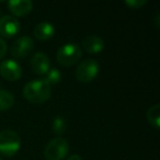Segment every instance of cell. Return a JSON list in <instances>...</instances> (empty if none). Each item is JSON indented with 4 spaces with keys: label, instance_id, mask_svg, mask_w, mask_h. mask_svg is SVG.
<instances>
[{
    "label": "cell",
    "instance_id": "6da1fadb",
    "mask_svg": "<svg viewBox=\"0 0 160 160\" xmlns=\"http://www.w3.org/2000/svg\"><path fill=\"white\" fill-rule=\"evenodd\" d=\"M52 93L51 85L45 81V79H38L30 81L23 88V97L31 103L46 102Z\"/></svg>",
    "mask_w": 160,
    "mask_h": 160
},
{
    "label": "cell",
    "instance_id": "7a4b0ae2",
    "mask_svg": "<svg viewBox=\"0 0 160 160\" xmlns=\"http://www.w3.org/2000/svg\"><path fill=\"white\" fill-rule=\"evenodd\" d=\"M21 147V138L12 129L0 132V153L6 157H12Z\"/></svg>",
    "mask_w": 160,
    "mask_h": 160
},
{
    "label": "cell",
    "instance_id": "3957f363",
    "mask_svg": "<svg viewBox=\"0 0 160 160\" xmlns=\"http://www.w3.org/2000/svg\"><path fill=\"white\" fill-rule=\"evenodd\" d=\"M81 56H82V53H81V48L79 45H77L76 43H67L59 47L56 58L59 65L69 67L79 62Z\"/></svg>",
    "mask_w": 160,
    "mask_h": 160
},
{
    "label": "cell",
    "instance_id": "277c9868",
    "mask_svg": "<svg viewBox=\"0 0 160 160\" xmlns=\"http://www.w3.org/2000/svg\"><path fill=\"white\" fill-rule=\"evenodd\" d=\"M69 151V145L66 139L56 137L51 139L44 149V156L47 160H62Z\"/></svg>",
    "mask_w": 160,
    "mask_h": 160
},
{
    "label": "cell",
    "instance_id": "5b68a950",
    "mask_svg": "<svg viewBox=\"0 0 160 160\" xmlns=\"http://www.w3.org/2000/svg\"><path fill=\"white\" fill-rule=\"evenodd\" d=\"M99 72V64L94 59H86L78 65L76 78L81 82H90Z\"/></svg>",
    "mask_w": 160,
    "mask_h": 160
},
{
    "label": "cell",
    "instance_id": "8992f818",
    "mask_svg": "<svg viewBox=\"0 0 160 160\" xmlns=\"http://www.w3.org/2000/svg\"><path fill=\"white\" fill-rule=\"evenodd\" d=\"M34 48V41L30 36H20L11 46V54L16 59L25 58Z\"/></svg>",
    "mask_w": 160,
    "mask_h": 160
},
{
    "label": "cell",
    "instance_id": "52a82bcc",
    "mask_svg": "<svg viewBox=\"0 0 160 160\" xmlns=\"http://www.w3.org/2000/svg\"><path fill=\"white\" fill-rule=\"evenodd\" d=\"M0 75L6 80L17 81L22 76V69L14 59H6L0 64Z\"/></svg>",
    "mask_w": 160,
    "mask_h": 160
},
{
    "label": "cell",
    "instance_id": "ba28073f",
    "mask_svg": "<svg viewBox=\"0 0 160 160\" xmlns=\"http://www.w3.org/2000/svg\"><path fill=\"white\" fill-rule=\"evenodd\" d=\"M20 32V22L13 16L0 18V34L5 38H12Z\"/></svg>",
    "mask_w": 160,
    "mask_h": 160
},
{
    "label": "cell",
    "instance_id": "9c48e42d",
    "mask_svg": "<svg viewBox=\"0 0 160 160\" xmlns=\"http://www.w3.org/2000/svg\"><path fill=\"white\" fill-rule=\"evenodd\" d=\"M30 67L33 70V72L38 75H46L47 71L51 68V62H49L48 56L45 55L43 52H38L31 58Z\"/></svg>",
    "mask_w": 160,
    "mask_h": 160
},
{
    "label": "cell",
    "instance_id": "30bf717a",
    "mask_svg": "<svg viewBox=\"0 0 160 160\" xmlns=\"http://www.w3.org/2000/svg\"><path fill=\"white\" fill-rule=\"evenodd\" d=\"M8 8L16 17H25L32 11L33 3L30 0H11L8 2Z\"/></svg>",
    "mask_w": 160,
    "mask_h": 160
},
{
    "label": "cell",
    "instance_id": "8fae6325",
    "mask_svg": "<svg viewBox=\"0 0 160 160\" xmlns=\"http://www.w3.org/2000/svg\"><path fill=\"white\" fill-rule=\"evenodd\" d=\"M82 46L90 54H98L104 48V41L98 35H89L82 41Z\"/></svg>",
    "mask_w": 160,
    "mask_h": 160
},
{
    "label": "cell",
    "instance_id": "7c38bea8",
    "mask_svg": "<svg viewBox=\"0 0 160 160\" xmlns=\"http://www.w3.org/2000/svg\"><path fill=\"white\" fill-rule=\"evenodd\" d=\"M34 36L40 41H47L55 34V28L49 22H41L35 27L33 31Z\"/></svg>",
    "mask_w": 160,
    "mask_h": 160
},
{
    "label": "cell",
    "instance_id": "4fadbf2b",
    "mask_svg": "<svg viewBox=\"0 0 160 160\" xmlns=\"http://www.w3.org/2000/svg\"><path fill=\"white\" fill-rule=\"evenodd\" d=\"M14 104V96L7 90L0 89V111H7Z\"/></svg>",
    "mask_w": 160,
    "mask_h": 160
},
{
    "label": "cell",
    "instance_id": "5bb4252c",
    "mask_svg": "<svg viewBox=\"0 0 160 160\" xmlns=\"http://www.w3.org/2000/svg\"><path fill=\"white\" fill-rule=\"evenodd\" d=\"M147 120L148 122L156 128H159L160 127V105L155 104L152 107H150L147 111Z\"/></svg>",
    "mask_w": 160,
    "mask_h": 160
},
{
    "label": "cell",
    "instance_id": "9a60e30c",
    "mask_svg": "<svg viewBox=\"0 0 160 160\" xmlns=\"http://www.w3.org/2000/svg\"><path fill=\"white\" fill-rule=\"evenodd\" d=\"M52 128H53V132L56 134V135H62L67 129V125H66L65 118H62V116H56V118L53 120Z\"/></svg>",
    "mask_w": 160,
    "mask_h": 160
},
{
    "label": "cell",
    "instance_id": "2e32d148",
    "mask_svg": "<svg viewBox=\"0 0 160 160\" xmlns=\"http://www.w3.org/2000/svg\"><path fill=\"white\" fill-rule=\"evenodd\" d=\"M62 79V73L58 69L56 68H52L47 71L46 73V78H45V81L49 85H56Z\"/></svg>",
    "mask_w": 160,
    "mask_h": 160
},
{
    "label": "cell",
    "instance_id": "e0dca14e",
    "mask_svg": "<svg viewBox=\"0 0 160 160\" xmlns=\"http://www.w3.org/2000/svg\"><path fill=\"white\" fill-rule=\"evenodd\" d=\"M127 6H128L131 9H139L140 7H144L147 3L146 0H127L125 1Z\"/></svg>",
    "mask_w": 160,
    "mask_h": 160
},
{
    "label": "cell",
    "instance_id": "ac0fdd59",
    "mask_svg": "<svg viewBox=\"0 0 160 160\" xmlns=\"http://www.w3.org/2000/svg\"><path fill=\"white\" fill-rule=\"evenodd\" d=\"M7 49H8V46H7L6 41L3 40L2 38H0V59L2 57H5L6 53H7Z\"/></svg>",
    "mask_w": 160,
    "mask_h": 160
},
{
    "label": "cell",
    "instance_id": "d6986e66",
    "mask_svg": "<svg viewBox=\"0 0 160 160\" xmlns=\"http://www.w3.org/2000/svg\"><path fill=\"white\" fill-rule=\"evenodd\" d=\"M67 160H82V158L79 155H71L69 158H67Z\"/></svg>",
    "mask_w": 160,
    "mask_h": 160
},
{
    "label": "cell",
    "instance_id": "ffe728a7",
    "mask_svg": "<svg viewBox=\"0 0 160 160\" xmlns=\"http://www.w3.org/2000/svg\"><path fill=\"white\" fill-rule=\"evenodd\" d=\"M0 160H1V159H0Z\"/></svg>",
    "mask_w": 160,
    "mask_h": 160
}]
</instances>
